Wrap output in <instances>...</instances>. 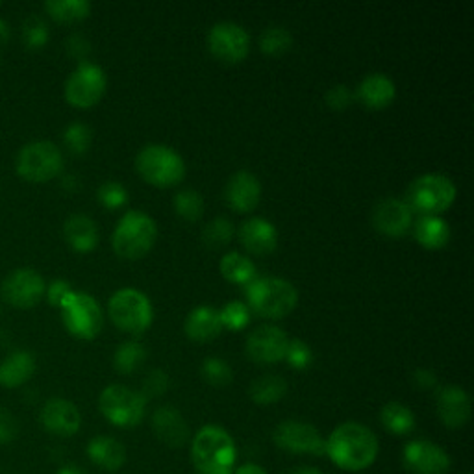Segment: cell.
I'll list each match as a JSON object with an SVG mask.
<instances>
[{
	"mask_svg": "<svg viewBox=\"0 0 474 474\" xmlns=\"http://www.w3.org/2000/svg\"><path fill=\"white\" fill-rule=\"evenodd\" d=\"M326 455L345 470H363L378 456V439L360 423H343L330 434Z\"/></svg>",
	"mask_w": 474,
	"mask_h": 474,
	"instance_id": "obj_1",
	"label": "cell"
},
{
	"mask_svg": "<svg viewBox=\"0 0 474 474\" xmlns=\"http://www.w3.org/2000/svg\"><path fill=\"white\" fill-rule=\"evenodd\" d=\"M191 458L200 474H234L236 443L221 426H204L193 439Z\"/></svg>",
	"mask_w": 474,
	"mask_h": 474,
	"instance_id": "obj_2",
	"label": "cell"
},
{
	"mask_svg": "<svg viewBox=\"0 0 474 474\" xmlns=\"http://www.w3.org/2000/svg\"><path fill=\"white\" fill-rule=\"evenodd\" d=\"M246 299L253 310L263 317L280 319L290 315L299 304L297 287L280 276H256L246 285Z\"/></svg>",
	"mask_w": 474,
	"mask_h": 474,
	"instance_id": "obj_3",
	"label": "cell"
},
{
	"mask_svg": "<svg viewBox=\"0 0 474 474\" xmlns=\"http://www.w3.org/2000/svg\"><path fill=\"white\" fill-rule=\"evenodd\" d=\"M456 200V183L447 175L426 173L409 183L406 204L421 215H438Z\"/></svg>",
	"mask_w": 474,
	"mask_h": 474,
	"instance_id": "obj_4",
	"label": "cell"
},
{
	"mask_svg": "<svg viewBox=\"0 0 474 474\" xmlns=\"http://www.w3.org/2000/svg\"><path fill=\"white\" fill-rule=\"evenodd\" d=\"M158 237L156 221L145 212H127L117 222L112 243L122 258H141L147 254Z\"/></svg>",
	"mask_w": 474,
	"mask_h": 474,
	"instance_id": "obj_5",
	"label": "cell"
},
{
	"mask_svg": "<svg viewBox=\"0 0 474 474\" xmlns=\"http://www.w3.org/2000/svg\"><path fill=\"white\" fill-rule=\"evenodd\" d=\"M15 169L27 182H49L64 169V154L52 141H32L19 151Z\"/></svg>",
	"mask_w": 474,
	"mask_h": 474,
	"instance_id": "obj_6",
	"label": "cell"
},
{
	"mask_svg": "<svg viewBox=\"0 0 474 474\" xmlns=\"http://www.w3.org/2000/svg\"><path fill=\"white\" fill-rule=\"evenodd\" d=\"M136 167L143 178L156 185H175L185 175L182 156L161 143L143 147L136 158Z\"/></svg>",
	"mask_w": 474,
	"mask_h": 474,
	"instance_id": "obj_7",
	"label": "cell"
},
{
	"mask_svg": "<svg viewBox=\"0 0 474 474\" xmlns=\"http://www.w3.org/2000/svg\"><path fill=\"white\" fill-rule=\"evenodd\" d=\"M112 321L127 332H143L152 322L154 310L149 297L136 287H122L115 291L108 302Z\"/></svg>",
	"mask_w": 474,
	"mask_h": 474,
	"instance_id": "obj_8",
	"label": "cell"
},
{
	"mask_svg": "<svg viewBox=\"0 0 474 474\" xmlns=\"http://www.w3.org/2000/svg\"><path fill=\"white\" fill-rule=\"evenodd\" d=\"M98 408L112 424L115 426H136L145 416L147 399L139 391L127 385H108L98 397Z\"/></svg>",
	"mask_w": 474,
	"mask_h": 474,
	"instance_id": "obj_9",
	"label": "cell"
},
{
	"mask_svg": "<svg viewBox=\"0 0 474 474\" xmlns=\"http://www.w3.org/2000/svg\"><path fill=\"white\" fill-rule=\"evenodd\" d=\"M66 328L80 339H93L102 330L100 304L84 291H74L59 306Z\"/></svg>",
	"mask_w": 474,
	"mask_h": 474,
	"instance_id": "obj_10",
	"label": "cell"
},
{
	"mask_svg": "<svg viewBox=\"0 0 474 474\" xmlns=\"http://www.w3.org/2000/svg\"><path fill=\"white\" fill-rule=\"evenodd\" d=\"M106 73L93 61L82 59L66 82V98L76 108H89L106 91Z\"/></svg>",
	"mask_w": 474,
	"mask_h": 474,
	"instance_id": "obj_11",
	"label": "cell"
},
{
	"mask_svg": "<svg viewBox=\"0 0 474 474\" xmlns=\"http://www.w3.org/2000/svg\"><path fill=\"white\" fill-rule=\"evenodd\" d=\"M45 290L47 284L43 276L30 267H20V269L12 271L0 285L3 299L13 307H20V310H28V307L39 304L45 297Z\"/></svg>",
	"mask_w": 474,
	"mask_h": 474,
	"instance_id": "obj_12",
	"label": "cell"
},
{
	"mask_svg": "<svg viewBox=\"0 0 474 474\" xmlns=\"http://www.w3.org/2000/svg\"><path fill=\"white\" fill-rule=\"evenodd\" d=\"M275 443L293 455H315L322 456L326 452V441L319 430L302 421H284L275 428Z\"/></svg>",
	"mask_w": 474,
	"mask_h": 474,
	"instance_id": "obj_13",
	"label": "cell"
},
{
	"mask_svg": "<svg viewBox=\"0 0 474 474\" xmlns=\"http://www.w3.org/2000/svg\"><path fill=\"white\" fill-rule=\"evenodd\" d=\"M208 47L224 61H241L251 51V35L234 20H221L208 32Z\"/></svg>",
	"mask_w": 474,
	"mask_h": 474,
	"instance_id": "obj_14",
	"label": "cell"
},
{
	"mask_svg": "<svg viewBox=\"0 0 474 474\" xmlns=\"http://www.w3.org/2000/svg\"><path fill=\"white\" fill-rule=\"evenodd\" d=\"M290 338L275 324H263L246 338V354L258 363H276L285 358Z\"/></svg>",
	"mask_w": 474,
	"mask_h": 474,
	"instance_id": "obj_15",
	"label": "cell"
},
{
	"mask_svg": "<svg viewBox=\"0 0 474 474\" xmlns=\"http://www.w3.org/2000/svg\"><path fill=\"white\" fill-rule=\"evenodd\" d=\"M375 229L389 237H400L404 236L411 226H414V212L409 206L395 197H387L377 202L370 214Z\"/></svg>",
	"mask_w": 474,
	"mask_h": 474,
	"instance_id": "obj_16",
	"label": "cell"
},
{
	"mask_svg": "<svg viewBox=\"0 0 474 474\" xmlns=\"http://www.w3.org/2000/svg\"><path fill=\"white\" fill-rule=\"evenodd\" d=\"M404 465L414 474H445L450 469V458L436 443L411 441L404 448Z\"/></svg>",
	"mask_w": 474,
	"mask_h": 474,
	"instance_id": "obj_17",
	"label": "cell"
},
{
	"mask_svg": "<svg viewBox=\"0 0 474 474\" xmlns=\"http://www.w3.org/2000/svg\"><path fill=\"white\" fill-rule=\"evenodd\" d=\"M41 424L58 438H71L80 430L82 416L78 408L66 399H51L41 409Z\"/></svg>",
	"mask_w": 474,
	"mask_h": 474,
	"instance_id": "obj_18",
	"label": "cell"
},
{
	"mask_svg": "<svg viewBox=\"0 0 474 474\" xmlns=\"http://www.w3.org/2000/svg\"><path fill=\"white\" fill-rule=\"evenodd\" d=\"M261 197V183L251 171H236L224 185V198L237 212L254 210Z\"/></svg>",
	"mask_w": 474,
	"mask_h": 474,
	"instance_id": "obj_19",
	"label": "cell"
},
{
	"mask_svg": "<svg viewBox=\"0 0 474 474\" xmlns=\"http://www.w3.org/2000/svg\"><path fill=\"white\" fill-rule=\"evenodd\" d=\"M243 246L253 254H269L278 245V232L271 221L263 217L246 219L239 229Z\"/></svg>",
	"mask_w": 474,
	"mask_h": 474,
	"instance_id": "obj_20",
	"label": "cell"
},
{
	"mask_svg": "<svg viewBox=\"0 0 474 474\" xmlns=\"http://www.w3.org/2000/svg\"><path fill=\"white\" fill-rule=\"evenodd\" d=\"M438 414L448 428H460L470 419V399L458 385H447L438 393Z\"/></svg>",
	"mask_w": 474,
	"mask_h": 474,
	"instance_id": "obj_21",
	"label": "cell"
},
{
	"mask_svg": "<svg viewBox=\"0 0 474 474\" xmlns=\"http://www.w3.org/2000/svg\"><path fill=\"white\" fill-rule=\"evenodd\" d=\"M152 428L159 441L169 447H182L190 439V426L173 406H161L154 411Z\"/></svg>",
	"mask_w": 474,
	"mask_h": 474,
	"instance_id": "obj_22",
	"label": "cell"
},
{
	"mask_svg": "<svg viewBox=\"0 0 474 474\" xmlns=\"http://www.w3.org/2000/svg\"><path fill=\"white\" fill-rule=\"evenodd\" d=\"M397 95L395 82L384 73L367 74L356 89V97L369 108H385Z\"/></svg>",
	"mask_w": 474,
	"mask_h": 474,
	"instance_id": "obj_23",
	"label": "cell"
},
{
	"mask_svg": "<svg viewBox=\"0 0 474 474\" xmlns=\"http://www.w3.org/2000/svg\"><path fill=\"white\" fill-rule=\"evenodd\" d=\"M35 373V358L28 350H13L0 361V385L15 389L25 385Z\"/></svg>",
	"mask_w": 474,
	"mask_h": 474,
	"instance_id": "obj_24",
	"label": "cell"
},
{
	"mask_svg": "<svg viewBox=\"0 0 474 474\" xmlns=\"http://www.w3.org/2000/svg\"><path fill=\"white\" fill-rule=\"evenodd\" d=\"M185 334L195 341H210L217 338L222 330L219 310L214 306H197L185 317Z\"/></svg>",
	"mask_w": 474,
	"mask_h": 474,
	"instance_id": "obj_25",
	"label": "cell"
},
{
	"mask_svg": "<svg viewBox=\"0 0 474 474\" xmlns=\"http://www.w3.org/2000/svg\"><path fill=\"white\" fill-rule=\"evenodd\" d=\"M67 243L76 253H91L98 243V229L89 215L74 214L64 224Z\"/></svg>",
	"mask_w": 474,
	"mask_h": 474,
	"instance_id": "obj_26",
	"label": "cell"
},
{
	"mask_svg": "<svg viewBox=\"0 0 474 474\" xmlns=\"http://www.w3.org/2000/svg\"><path fill=\"white\" fill-rule=\"evenodd\" d=\"M89 460L106 470H117L127 462V448L110 436H97L88 445Z\"/></svg>",
	"mask_w": 474,
	"mask_h": 474,
	"instance_id": "obj_27",
	"label": "cell"
},
{
	"mask_svg": "<svg viewBox=\"0 0 474 474\" xmlns=\"http://www.w3.org/2000/svg\"><path fill=\"white\" fill-rule=\"evenodd\" d=\"M414 236L426 249H441L450 237V229L438 215H421L414 224Z\"/></svg>",
	"mask_w": 474,
	"mask_h": 474,
	"instance_id": "obj_28",
	"label": "cell"
},
{
	"mask_svg": "<svg viewBox=\"0 0 474 474\" xmlns=\"http://www.w3.org/2000/svg\"><path fill=\"white\" fill-rule=\"evenodd\" d=\"M221 273L226 280L243 285H249L258 276L253 260L239 253H229L221 258Z\"/></svg>",
	"mask_w": 474,
	"mask_h": 474,
	"instance_id": "obj_29",
	"label": "cell"
},
{
	"mask_svg": "<svg viewBox=\"0 0 474 474\" xmlns=\"http://www.w3.org/2000/svg\"><path fill=\"white\" fill-rule=\"evenodd\" d=\"M382 424L391 431V434L404 436L409 434L416 426V416L408 406L400 402H389L380 411Z\"/></svg>",
	"mask_w": 474,
	"mask_h": 474,
	"instance_id": "obj_30",
	"label": "cell"
},
{
	"mask_svg": "<svg viewBox=\"0 0 474 474\" xmlns=\"http://www.w3.org/2000/svg\"><path fill=\"white\" fill-rule=\"evenodd\" d=\"M251 397L256 404H275L287 393V382L278 375H263L251 384Z\"/></svg>",
	"mask_w": 474,
	"mask_h": 474,
	"instance_id": "obj_31",
	"label": "cell"
},
{
	"mask_svg": "<svg viewBox=\"0 0 474 474\" xmlns=\"http://www.w3.org/2000/svg\"><path fill=\"white\" fill-rule=\"evenodd\" d=\"M45 10L59 23H78L89 15L91 4L88 0H47Z\"/></svg>",
	"mask_w": 474,
	"mask_h": 474,
	"instance_id": "obj_32",
	"label": "cell"
},
{
	"mask_svg": "<svg viewBox=\"0 0 474 474\" xmlns=\"http://www.w3.org/2000/svg\"><path fill=\"white\" fill-rule=\"evenodd\" d=\"M147 358V348L145 345H141L139 341H125L117 346L115 356H113V365L119 373H132Z\"/></svg>",
	"mask_w": 474,
	"mask_h": 474,
	"instance_id": "obj_33",
	"label": "cell"
},
{
	"mask_svg": "<svg viewBox=\"0 0 474 474\" xmlns=\"http://www.w3.org/2000/svg\"><path fill=\"white\" fill-rule=\"evenodd\" d=\"M234 232L236 229L230 219L215 217L204 226L202 241L208 246H212V249H219V246L230 243V239L234 237Z\"/></svg>",
	"mask_w": 474,
	"mask_h": 474,
	"instance_id": "obj_34",
	"label": "cell"
},
{
	"mask_svg": "<svg viewBox=\"0 0 474 474\" xmlns=\"http://www.w3.org/2000/svg\"><path fill=\"white\" fill-rule=\"evenodd\" d=\"M291 45H293V35L290 30L284 28V27L275 25V27H269L261 32L260 47L265 54L276 56V54L285 52Z\"/></svg>",
	"mask_w": 474,
	"mask_h": 474,
	"instance_id": "obj_35",
	"label": "cell"
},
{
	"mask_svg": "<svg viewBox=\"0 0 474 474\" xmlns=\"http://www.w3.org/2000/svg\"><path fill=\"white\" fill-rule=\"evenodd\" d=\"M178 215L188 221H197L204 214V198L197 190H182L173 198Z\"/></svg>",
	"mask_w": 474,
	"mask_h": 474,
	"instance_id": "obj_36",
	"label": "cell"
},
{
	"mask_svg": "<svg viewBox=\"0 0 474 474\" xmlns=\"http://www.w3.org/2000/svg\"><path fill=\"white\" fill-rule=\"evenodd\" d=\"M202 377L204 380L215 385V387H224L229 385L234 378V373H232V367L226 363L224 360L221 358H208L202 361Z\"/></svg>",
	"mask_w": 474,
	"mask_h": 474,
	"instance_id": "obj_37",
	"label": "cell"
},
{
	"mask_svg": "<svg viewBox=\"0 0 474 474\" xmlns=\"http://www.w3.org/2000/svg\"><path fill=\"white\" fill-rule=\"evenodd\" d=\"M93 139V132L84 122H73L64 132V141L71 152L74 154H84Z\"/></svg>",
	"mask_w": 474,
	"mask_h": 474,
	"instance_id": "obj_38",
	"label": "cell"
},
{
	"mask_svg": "<svg viewBox=\"0 0 474 474\" xmlns=\"http://www.w3.org/2000/svg\"><path fill=\"white\" fill-rule=\"evenodd\" d=\"M23 41L28 49H41L49 41V27L41 17L30 15L23 23Z\"/></svg>",
	"mask_w": 474,
	"mask_h": 474,
	"instance_id": "obj_39",
	"label": "cell"
},
{
	"mask_svg": "<svg viewBox=\"0 0 474 474\" xmlns=\"http://www.w3.org/2000/svg\"><path fill=\"white\" fill-rule=\"evenodd\" d=\"M221 315V322L226 328H232V330H239L245 328L251 321V307L239 302V300H232L226 304L222 310H219Z\"/></svg>",
	"mask_w": 474,
	"mask_h": 474,
	"instance_id": "obj_40",
	"label": "cell"
},
{
	"mask_svg": "<svg viewBox=\"0 0 474 474\" xmlns=\"http://www.w3.org/2000/svg\"><path fill=\"white\" fill-rule=\"evenodd\" d=\"M97 197H98L100 204H105L106 208H110V210L120 208V206H125L128 202V191H127L125 185L119 183V182H113V180H108V182L102 183L97 191Z\"/></svg>",
	"mask_w": 474,
	"mask_h": 474,
	"instance_id": "obj_41",
	"label": "cell"
},
{
	"mask_svg": "<svg viewBox=\"0 0 474 474\" xmlns=\"http://www.w3.org/2000/svg\"><path fill=\"white\" fill-rule=\"evenodd\" d=\"M284 360H287L297 369H306L314 360L312 348L307 346L302 339H290V345H287V353H285Z\"/></svg>",
	"mask_w": 474,
	"mask_h": 474,
	"instance_id": "obj_42",
	"label": "cell"
},
{
	"mask_svg": "<svg viewBox=\"0 0 474 474\" xmlns=\"http://www.w3.org/2000/svg\"><path fill=\"white\" fill-rule=\"evenodd\" d=\"M167 385H169V378L167 375L163 373L161 369H152L151 373L147 375L145 382H143V397H158L161 393H165L167 391Z\"/></svg>",
	"mask_w": 474,
	"mask_h": 474,
	"instance_id": "obj_43",
	"label": "cell"
},
{
	"mask_svg": "<svg viewBox=\"0 0 474 474\" xmlns=\"http://www.w3.org/2000/svg\"><path fill=\"white\" fill-rule=\"evenodd\" d=\"M353 98H354L353 89L345 84L332 86L324 95V100L328 102V106L334 108V110H345L350 102H353Z\"/></svg>",
	"mask_w": 474,
	"mask_h": 474,
	"instance_id": "obj_44",
	"label": "cell"
},
{
	"mask_svg": "<svg viewBox=\"0 0 474 474\" xmlns=\"http://www.w3.org/2000/svg\"><path fill=\"white\" fill-rule=\"evenodd\" d=\"M19 436V423L12 411L0 408V445H8Z\"/></svg>",
	"mask_w": 474,
	"mask_h": 474,
	"instance_id": "obj_45",
	"label": "cell"
},
{
	"mask_svg": "<svg viewBox=\"0 0 474 474\" xmlns=\"http://www.w3.org/2000/svg\"><path fill=\"white\" fill-rule=\"evenodd\" d=\"M73 293V287L69 285V282L66 280H54L47 285V290H45V295H47V300L59 307L61 304H64V300Z\"/></svg>",
	"mask_w": 474,
	"mask_h": 474,
	"instance_id": "obj_46",
	"label": "cell"
},
{
	"mask_svg": "<svg viewBox=\"0 0 474 474\" xmlns=\"http://www.w3.org/2000/svg\"><path fill=\"white\" fill-rule=\"evenodd\" d=\"M67 47H69L71 54H74L76 58H84L89 52V43L82 35H73L67 41Z\"/></svg>",
	"mask_w": 474,
	"mask_h": 474,
	"instance_id": "obj_47",
	"label": "cell"
},
{
	"mask_svg": "<svg viewBox=\"0 0 474 474\" xmlns=\"http://www.w3.org/2000/svg\"><path fill=\"white\" fill-rule=\"evenodd\" d=\"M416 382L419 384V387H423V389H430V387H434V385H436L438 378H436V375L431 373V370H428V369H417V370H416Z\"/></svg>",
	"mask_w": 474,
	"mask_h": 474,
	"instance_id": "obj_48",
	"label": "cell"
},
{
	"mask_svg": "<svg viewBox=\"0 0 474 474\" xmlns=\"http://www.w3.org/2000/svg\"><path fill=\"white\" fill-rule=\"evenodd\" d=\"M236 474H267L260 465H254V463H246L243 467L237 469Z\"/></svg>",
	"mask_w": 474,
	"mask_h": 474,
	"instance_id": "obj_49",
	"label": "cell"
},
{
	"mask_svg": "<svg viewBox=\"0 0 474 474\" xmlns=\"http://www.w3.org/2000/svg\"><path fill=\"white\" fill-rule=\"evenodd\" d=\"M58 474H86L82 469H78L76 465H66V467H61L58 470Z\"/></svg>",
	"mask_w": 474,
	"mask_h": 474,
	"instance_id": "obj_50",
	"label": "cell"
},
{
	"mask_svg": "<svg viewBox=\"0 0 474 474\" xmlns=\"http://www.w3.org/2000/svg\"><path fill=\"white\" fill-rule=\"evenodd\" d=\"M10 37V25L0 19V41H6Z\"/></svg>",
	"mask_w": 474,
	"mask_h": 474,
	"instance_id": "obj_51",
	"label": "cell"
},
{
	"mask_svg": "<svg viewBox=\"0 0 474 474\" xmlns=\"http://www.w3.org/2000/svg\"><path fill=\"white\" fill-rule=\"evenodd\" d=\"M290 474H322V472L317 470V469H314V467H299V469L291 470Z\"/></svg>",
	"mask_w": 474,
	"mask_h": 474,
	"instance_id": "obj_52",
	"label": "cell"
}]
</instances>
